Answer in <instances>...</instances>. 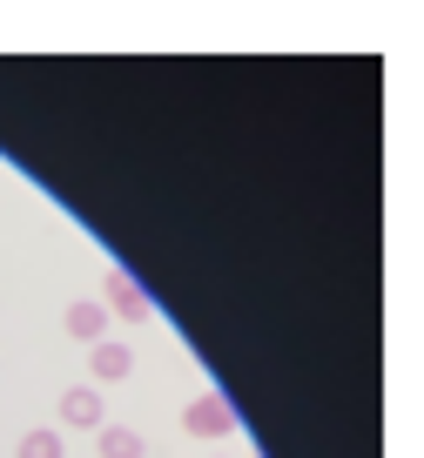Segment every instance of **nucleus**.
<instances>
[{
    "mask_svg": "<svg viewBox=\"0 0 424 458\" xmlns=\"http://www.w3.org/2000/svg\"><path fill=\"white\" fill-rule=\"evenodd\" d=\"M61 330H68L74 344H108V303H95V297H74L68 310H61Z\"/></svg>",
    "mask_w": 424,
    "mask_h": 458,
    "instance_id": "obj_2",
    "label": "nucleus"
},
{
    "mask_svg": "<svg viewBox=\"0 0 424 458\" xmlns=\"http://www.w3.org/2000/svg\"><path fill=\"white\" fill-rule=\"evenodd\" d=\"M101 425H108V411H101V391L95 385L61 391V431H101Z\"/></svg>",
    "mask_w": 424,
    "mask_h": 458,
    "instance_id": "obj_3",
    "label": "nucleus"
},
{
    "mask_svg": "<svg viewBox=\"0 0 424 458\" xmlns=\"http://www.w3.org/2000/svg\"><path fill=\"white\" fill-rule=\"evenodd\" d=\"M135 371V351H128V344H95V351H88V377H95V385H122V377Z\"/></svg>",
    "mask_w": 424,
    "mask_h": 458,
    "instance_id": "obj_5",
    "label": "nucleus"
},
{
    "mask_svg": "<svg viewBox=\"0 0 424 458\" xmlns=\"http://www.w3.org/2000/svg\"><path fill=\"white\" fill-rule=\"evenodd\" d=\"M101 458H148V438L128 425H101Z\"/></svg>",
    "mask_w": 424,
    "mask_h": 458,
    "instance_id": "obj_6",
    "label": "nucleus"
},
{
    "mask_svg": "<svg viewBox=\"0 0 424 458\" xmlns=\"http://www.w3.org/2000/svg\"><path fill=\"white\" fill-rule=\"evenodd\" d=\"M14 458H68V438H61V425L55 431H21Z\"/></svg>",
    "mask_w": 424,
    "mask_h": 458,
    "instance_id": "obj_7",
    "label": "nucleus"
},
{
    "mask_svg": "<svg viewBox=\"0 0 424 458\" xmlns=\"http://www.w3.org/2000/svg\"><path fill=\"white\" fill-rule=\"evenodd\" d=\"M101 303H108V317H128V324H148V290H141L128 270H108V276H101Z\"/></svg>",
    "mask_w": 424,
    "mask_h": 458,
    "instance_id": "obj_1",
    "label": "nucleus"
},
{
    "mask_svg": "<svg viewBox=\"0 0 424 458\" xmlns=\"http://www.w3.org/2000/svg\"><path fill=\"white\" fill-rule=\"evenodd\" d=\"M182 431H196V438H223V431H236V411H229L223 398H189V411H182Z\"/></svg>",
    "mask_w": 424,
    "mask_h": 458,
    "instance_id": "obj_4",
    "label": "nucleus"
}]
</instances>
